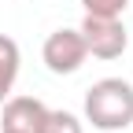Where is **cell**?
Segmentation results:
<instances>
[{"mask_svg": "<svg viewBox=\"0 0 133 133\" xmlns=\"http://www.w3.org/2000/svg\"><path fill=\"white\" fill-rule=\"evenodd\" d=\"M78 30H81V41H85V52L92 59H118L129 48L122 15H85Z\"/></svg>", "mask_w": 133, "mask_h": 133, "instance_id": "obj_2", "label": "cell"}, {"mask_svg": "<svg viewBox=\"0 0 133 133\" xmlns=\"http://www.w3.org/2000/svg\"><path fill=\"white\" fill-rule=\"evenodd\" d=\"M85 15H122L129 8V0H81Z\"/></svg>", "mask_w": 133, "mask_h": 133, "instance_id": "obj_7", "label": "cell"}, {"mask_svg": "<svg viewBox=\"0 0 133 133\" xmlns=\"http://www.w3.org/2000/svg\"><path fill=\"white\" fill-rule=\"evenodd\" d=\"M48 118V107L37 96H8L4 100V118L0 133H41Z\"/></svg>", "mask_w": 133, "mask_h": 133, "instance_id": "obj_4", "label": "cell"}, {"mask_svg": "<svg viewBox=\"0 0 133 133\" xmlns=\"http://www.w3.org/2000/svg\"><path fill=\"white\" fill-rule=\"evenodd\" d=\"M19 66H22V52L15 44V37L0 33V104L11 96L15 81H19Z\"/></svg>", "mask_w": 133, "mask_h": 133, "instance_id": "obj_5", "label": "cell"}, {"mask_svg": "<svg viewBox=\"0 0 133 133\" xmlns=\"http://www.w3.org/2000/svg\"><path fill=\"white\" fill-rule=\"evenodd\" d=\"M41 133H85V126H81V118L70 115V111H48Z\"/></svg>", "mask_w": 133, "mask_h": 133, "instance_id": "obj_6", "label": "cell"}, {"mask_svg": "<svg viewBox=\"0 0 133 133\" xmlns=\"http://www.w3.org/2000/svg\"><path fill=\"white\" fill-rule=\"evenodd\" d=\"M41 59L52 74H78L81 63L89 59L85 52V41H81V30H56L44 37V48H41Z\"/></svg>", "mask_w": 133, "mask_h": 133, "instance_id": "obj_3", "label": "cell"}, {"mask_svg": "<svg viewBox=\"0 0 133 133\" xmlns=\"http://www.w3.org/2000/svg\"><path fill=\"white\" fill-rule=\"evenodd\" d=\"M85 122L100 133H122L133 126V85L126 78H100L85 89Z\"/></svg>", "mask_w": 133, "mask_h": 133, "instance_id": "obj_1", "label": "cell"}, {"mask_svg": "<svg viewBox=\"0 0 133 133\" xmlns=\"http://www.w3.org/2000/svg\"><path fill=\"white\" fill-rule=\"evenodd\" d=\"M129 4H133V0H129Z\"/></svg>", "mask_w": 133, "mask_h": 133, "instance_id": "obj_8", "label": "cell"}]
</instances>
